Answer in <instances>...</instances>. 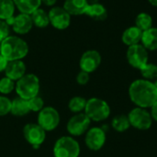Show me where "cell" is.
<instances>
[{
  "label": "cell",
  "instance_id": "9",
  "mask_svg": "<svg viewBox=\"0 0 157 157\" xmlns=\"http://www.w3.org/2000/svg\"><path fill=\"white\" fill-rule=\"evenodd\" d=\"M126 58L129 64L138 70H141L146 63H149L148 51L141 43L128 47Z\"/></svg>",
  "mask_w": 157,
  "mask_h": 157
},
{
  "label": "cell",
  "instance_id": "37",
  "mask_svg": "<svg viewBox=\"0 0 157 157\" xmlns=\"http://www.w3.org/2000/svg\"><path fill=\"white\" fill-rule=\"evenodd\" d=\"M148 2H149L153 6H156L157 7V0H148Z\"/></svg>",
  "mask_w": 157,
  "mask_h": 157
},
{
  "label": "cell",
  "instance_id": "21",
  "mask_svg": "<svg viewBox=\"0 0 157 157\" xmlns=\"http://www.w3.org/2000/svg\"><path fill=\"white\" fill-rule=\"evenodd\" d=\"M85 14L90 17L91 18L98 20V21L105 20L108 17V10L105 7V6L100 3L88 5Z\"/></svg>",
  "mask_w": 157,
  "mask_h": 157
},
{
  "label": "cell",
  "instance_id": "3",
  "mask_svg": "<svg viewBox=\"0 0 157 157\" xmlns=\"http://www.w3.org/2000/svg\"><path fill=\"white\" fill-rule=\"evenodd\" d=\"M40 89V79L34 74H26L16 82L15 90L17 97L26 100H29L30 98L39 96Z\"/></svg>",
  "mask_w": 157,
  "mask_h": 157
},
{
  "label": "cell",
  "instance_id": "32",
  "mask_svg": "<svg viewBox=\"0 0 157 157\" xmlns=\"http://www.w3.org/2000/svg\"><path fill=\"white\" fill-rule=\"evenodd\" d=\"M89 80H90V75L86 72L80 71L76 75V82L80 86H86L89 82Z\"/></svg>",
  "mask_w": 157,
  "mask_h": 157
},
{
  "label": "cell",
  "instance_id": "2",
  "mask_svg": "<svg viewBox=\"0 0 157 157\" xmlns=\"http://www.w3.org/2000/svg\"><path fill=\"white\" fill-rule=\"evenodd\" d=\"M1 44V54L8 62L22 60L29 53V45L20 37L8 36Z\"/></svg>",
  "mask_w": 157,
  "mask_h": 157
},
{
  "label": "cell",
  "instance_id": "6",
  "mask_svg": "<svg viewBox=\"0 0 157 157\" xmlns=\"http://www.w3.org/2000/svg\"><path fill=\"white\" fill-rule=\"evenodd\" d=\"M61 122V117L59 111L52 107H44L39 113L37 117V123L47 132H52L57 129Z\"/></svg>",
  "mask_w": 157,
  "mask_h": 157
},
{
  "label": "cell",
  "instance_id": "14",
  "mask_svg": "<svg viewBox=\"0 0 157 157\" xmlns=\"http://www.w3.org/2000/svg\"><path fill=\"white\" fill-rule=\"evenodd\" d=\"M101 55L96 50L86 51L79 61V66L81 71L91 74L95 72L101 63Z\"/></svg>",
  "mask_w": 157,
  "mask_h": 157
},
{
  "label": "cell",
  "instance_id": "26",
  "mask_svg": "<svg viewBox=\"0 0 157 157\" xmlns=\"http://www.w3.org/2000/svg\"><path fill=\"white\" fill-rule=\"evenodd\" d=\"M135 26L144 32L153 27V17L148 13L142 12L135 18Z\"/></svg>",
  "mask_w": 157,
  "mask_h": 157
},
{
  "label": "cell",
  "instance_id": "24",
  "mask_svg": "<svg viewBox=\"0 0 157 157\" xmlns=\"http://www.w3.org/2000/svg\"><path fill=\"white\" fill-rule=\"evenodd\" d=\"M86 101L87 99H86L84 97H81V96L73 97L68 102V109L71 112L75 114L82 113L85 111Z\"/></svg>",
  "mask_w": 157,
  "mask_h": 157
},
{
  "label": "cell",
  "instance_id": "8",
  "mask_svg": "<svg viewBox=\"0 0 157 157\" xmlns=\"http://www.w3.org/2000/svg\"><path fill=\"white\" fill-rule=\"evenodd\" d=\"M91 124V121L89 118L84 113L74 114L66 124V131L72 137H79L89 130Z\"/></svg>",
  "mask_w": 157,
  "mask_h": 157
},
{
  "label": "cell",
  "instance_id": "31",
  "mask_svg": "<svg viewBox=\"0 0 157 157\" xmlns=\"http://www.w3.org/2000/svg\"><path fill=\"white\" fill-rule=\"evenodd\" d=\"M9 29L10 27L7 25V23L5 20L0 19V42H2L9 36Z\"/></svg>",
  "mask_w": 157,
  "mask_h": 157
},
{
  "label": "cell",
  "instance_id": "36",
  "mask_svg": "<svg viewBox=\"0 0 157 157\" xmlns=\"http://www.w3.org/2000/svg\"><path fill=\"white\" fill-rule=\"evenodd\" d=\"M88 5H93V4H97L99 3V0H86Z\"/></svg>",
  "mask_w": 157,
  "mask_h": 157
},
{
  "label": "cell",
  "instance_id": "12",
  "mask_svg": "<svg viewBox=\"0 0 157 157\" xmlns=\"http://www.w3.org/2000/svg\"><path fill=\"white\" fill-rule=\"evenodd\" d=\"M50 24L56 29H66L71 23V15L63 6H53L48 13Z\"/></svg>",
  "mask_w": 157,
  "mask_h": 157
},
{
  "label": "cell",
  "instance_id": "28",
  "mask_svg": "<svg viewBox=\"0 0 157 157\" xmlns=\"http://www.w3.org/2000/svg\"><path fill=\"white\" fill-rule=\"evenodd\" d=\"M16 82L11 80L10 78L4 76L0 79V94L3 96L8 95L12 93L15 89Z\"/></svg>",
  "mask_w": 157,
  "mask_h": 157
},
{
  "label": "cell",
  "instance_id": "23",
  "mask_svg": "<svg viewBox=\"0 0 157 157\" xmlns=\"http://www.w3.org/2000/svg\"><path fill=\"white\" fill-rule=\"evenodd\" d=\"M111 128L117 132H124L131 128V124L127 115H117L111 121Z\"/></svg>",
  "mask_w": 157,
  "mask_h": 157
},
{
  "label": "cell",
  "instance_id": "5",
  "mask_svg": "<svg viewBox=\"0 0 157 157\" xmlns=\"http://www.w3.org/2000/svg\"><path fill=\"white\" fill-rule=\"evenodd\" d=\"M80 152L79 143L70 135L57 139L52 149L53 157H79Z\"/></svg>",
  "mask_w": 157,
  "mask_h": 157
},
{
  "label": "cell",
  "instance_id": "22",
  "mask_svg": "<svg viewBox=\"0 0 157 157\" xmlns=\"http://www.w3.org/2000/svg\"><path fill=\"white\" fill-rule=\"evenodd\" d=\"M31 19H32V23L33 26L40 28V29H44L46 27L49 26L50 24V19H49V15L48 13L42 9V8H38L37 10H35L31 15Z\"/></svg>",
  "mask_w": 157,
  "mask_h": 157
},
{
  "label": "cell",
  "instance_id": "38",
  "mask_svg": "<svg viewBox=\"0 0 157 157\" xmlns=\"http://www.w3.org/2000/svg\"><path fill=\"white\" fill-rule=\"evenodd\" d=\"M154 84H155V86H156V88H157V79L155 81V82H154Z\"/></svg>",
  "mask_w": 157,
  "mask_h": 157
},
{
  "label": "cell",
  "instance_id": "27",
  "mask_svg": "<svg viewBox=\"0 0 157 157\" xmlns=\"http://www.w3.org/2000/svg\"><path fill=\"white\" fill-rule=\"evenodd\" d=\"M141 75L144 79L155 82L157 79V64L153 63H146L141 70Z\"/></svg>",
  "mask_w": 157,
  "mask_h": 157
},
{
  "label": "cell",
  "instance_id": "7",
  "mask_svg": "<svg viewBox=\"0 0 157 157\" xmlns=\"http://www.w3.org/2000/svg\"><path fill=\"white\" fill-rule=\"evenodd\" d=\"M131 127L139 131H148L153 125V118L147 109L140 107L133 108L127 115Z\"/></svg>",
  "mask_w": 157,
  "mask_h": 157
},
{
  "label": "cell",
  "instance_id": "19",
  "mask_svg": "<svg viewBox=\"0 0 157 157\" xmlns=\"http://www.w3.org/2000/svg\"><path fill=\"white\" fill-rule=\"evenodd\" d=\"M141 44L147 51L157 50V28L152 27L151 29L143 32Z\"/></svg>",
  "mask_w": 157,
  "mask_h": 157
},
{
  "label": "cell",
  "instance_id": "20",
  "mask_svg": "<svg viewBox=\"0 0 157 157\" xmlns=\"http://www.w3.org/2000/svg\"><path fill=\"white\" fill-rule=\"evenodd\" d=\"M13 2L20 13L28 15H31L41 5V0H13Z\"/></svg>",
  "mask_w": 157,
  "mask_h": 157
},
{
  "label": "cell",
  "instance_id": "39",
  "mask_svg": "<svg viewBox=\"0 0 157 157\" xmlns=\"http://www.w3.org/2000/svg\"><path fill=\"white\" fill-rule=\"evenodd\" d=\"M1 45H2V44H1V42H0V54H1Z\"/></svg>",
  "mask_w": 157,
  "mask_h": 157
},
{
  "label": "cell",
  "instance_id": "17",
  "mask_svg": "<svg viewBox=\"0 0 157 157\" xmlns=\"http://www.w3.org/2000/svg\"><path fill=\"white\" fill-rule=\"evenodd\" d=\"M87 6L86 0H65L63 7L71 16H80L86 13Z\"/></svg>",
  "mask_w": 157,
  "mask_h": 157
},
{
  "label": "cell",
  "instance_id": "35",
  "mask_svg": "<svg viewBox=\"0 0 157 157\" xmlns=\"http://www.w3.org/2000/svg\"><path fill=\"white\" fill-rule=\"evenodd\" d=\"M56 2L57 0H41V4L45 5L46 6H53Z\"/></svg>",
  "mask_w": 157,
  "mask_h": 157
},
{
  "label": "cell",
  "instance_id": "11",
  "mask_svg": "<svg viewBox=\"0 0 157 157\" xmlns=\"http://www.w3.org/2000/svg\"><path fill=\"white\" fill-rule=\"evenodd\" d=\"M106 132L101 127H92L85 134V144L93 152H98L103 148L106 144Z\"/></svg>",
  "mask_w": 157,
  "mask_h": 157
},
{
  "label": "cell",
  "instance_id": "29",
  "mask_svg": "<svg viewBox=\"0 0 157 157\" xmlns=\"http://www.w3.org/2000/svg\"><path fill=\"white\" fill-rule=\"evenodd\" d=\"M28 102H29V109L32 112H38L39 113L45 107L44 106V100L40 96H37V97L30 98L29 100H28Z\"/></svg>",
  "mask_w": 157,
  "mask_h": 157
},
{
  "label": "cell",
  "instance_id": "34",
  "mask_svg": "<svg viewBox=\"0 0 157 157\" xmlns=\"http://www.w3.org/2000/svg\"><path fill=\"white\" fill-rule=\"evenodd\" d=\"M150 109H151L150 113H151V116L153 118V121L157 122V100L153 104V106Z\"/></svg>",
  "mask_w": 157,
  "mask_h": 157
},
{
  "label": "cell",
  "instance_id": "10",
  "mask_svg": "<svg viewBox=\"0 0 157 157\" xmlns=\"http://www.w3.org/2000/svg\"><path fill=\"white\" fill-rule=\"evenodd\" d=\"M26 142L34 149H39L46 140V132L38 123H28L23 128Z\"/></svg>",
  "mask_w": 157,
  "mask_h": 157
},
{
  "label": "cell",
  "instance_id": "15",
  "mask_svg": "<svg viewBox=\"0 0 157 157\" xmlns=\"http://www.w3.org/2000/svg\"><path fill=\"white\" fill-rule=\"evenodd\" d=\"M26 70L27 67L24 62L22 60H17V61L8 62L7 66L4 73H5V76L17 82L26 75Z\"/></svg>",
  "mask_w": 157,
  "mask_h": 157
},
{
  "label": "cell",
  "instance_id": "18",
  "mask_svg": "<svg viewBox=\"0 0 157 157\" xmlns=\"http://www.w3.org/2000/svg\"><path fill=\"white\" fill-rule=\"evenodd\" d=\"M30 112L29 102L19 97H16L11 100V110L10 114L16 117H24Z\"/></svg>",
  "mask_w": 157,
  "mask_h": 157
},
{
  "label": "cell",
  "instance_id": "4",
  "mask_svg": "<svg viewBox=\"0 0 157 157\" xmlns=\"http://www.w3.org/2000/svg\"><path fill=\"white\" fill-rule=\"evenodd\" d=\"M111 109L109 103L99 98H91L87 99L84 113L91 121L101 122L106 121L110 115Z\"/></svg>",
  "mask_w": 157,
  "mask_h": 157
},
{
  "label": "cell",
  "instance_id": "25",
  "mask_svg": "<svg viewBox=\"0 0 157 157\" xmlns=\"http://www.w3.org/2000/svg\"><path fill=\"white\" fill-rule=\"evenodd\" d=\"M15 7L13 0H0V19L6 21L14 17Z\"/></svg>",
  "mask_w": 157,
  "mask_h": 157
},
{
  "label": "cell",
  "instance_id": "33",
  "mask_svg": "<svg viewBox=\"0 0 157 157\" xmlns=\"http://www.w3.org/2000/svg\"><path fill=\"white\" fill-rule=\"evenodd\" d=\"M7 63H8V61L2 54H0V73L5 72V70L7 66Z\"/></svg>",
  "mask_w": 157,
  "mask_h": 157
},
{
  "label": "cell",
  "instance_id": "13",
  "mask_svg": "<svg viewBox=\"0 0 157 157\" xmlns=\"http://www.w3.org/2000/svg\"><path fill=\"white\" fill-rule=\"evenodd\" d=\"M6 22L9 27L12 28L13 31L18 35H24L29 33L33 27L31 17L28 14L20 13L15 17L8 18L7 20H6Z\"/></svg>",
  "mask_w": 157,
  "mask_h": 157
},
{
  "label": "cell",
  "instance_id": "16",
  "mask_svg": "<svg viewBox=\"0 0 157 157\" xmlns=\"http://www.w3.org/2000/svg\"><path fill=\"white\" fill-rule=\"evenodd\" d=\"M142 36H143V31L136 26H132L127 28L123 31L121 36V40L126 46L130 47L132 45L140 44L142 40Z\"/></svg>",
  "mask_w": 157,
  "mask_h": 157
},
{
  "label": "cell",
  "instance_id": "30",
  "mask_svg": "<svg viewBox=\"0 0 157 157\" xmlns=\"http://www.w3.org/2000/svg\"><path fill=\"white\" fill-rule=\"evenodd\" d=\"M11 100L3 95H0V117H5L10 113Z\"/></svg>",
  "mask_w": 157,
  "mask_h": 157
},
{
  "label": "cell",
  "instance_id": "1",
  "mask_svg": "<svg viewBox=\"0 0 157 157\" xmlns=\"http://www.w3.org/2000/svg\"><path fill=\"white\" fill-rule=\"evenodd\" d=\"M129 97L136 107L150 109L157 100V88L152 81L136 79L129 86Z\"/></svg>",
  "mask_w": 157,
  "mask_h": 157
}]
</instances>
